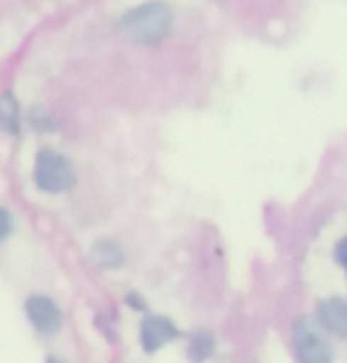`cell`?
<instances>
[{
    "label": "cell",
    "mask_w": 347,
    "mask_h": 363,
    "mask_svg": "<svg viewBox=\"0 0 347 363\" xmlns=\"http://www.w3.org/2000/svg\"><path fill=\"white\" fill-rule=\"evenodd\" d=\"M0 128L10 135L19 133V104L10 90L0 94Z\"/></svg>",
    "instance_id": "7"
},
{
    "label": "cell",
    "mask_w": 347,
    "mask_h": 363,
    "mask_svg": "<svg viewBox=\"0 0 347 363\" xmlns=\"http://www.w3.org/2000/svg\"><path fill=\"white\" fill-rule=\"evenodd\" d=\"M180 335L175 323L168 316H147L142 321V347L144 352H158L163 345L172 342Z\"/></svg>",
    "instance_id": "5"
},
{
    "label": "cell",
    "mask_w": 347,
    "mask_h": 363,
    "mask_svg": "<svg viewBox=\"0 0 347 363\" xmlns=\"http://www.w3.org/2000/svg\"><path fill=\"white\" fill-rule=\"evenodd\" d=\"M334 257H336V262L343 267V269H347V236L338 241L336 250H334Z\"/></svg>",
    "instance_id": "11"
},
{
    "label": "cell",
    "mask_w": 347,
    "mask_h": 363,
    "mask_svg": "<svg viewBox=\"0 0 347 363\" xmlns=\"http://www.w3.org/2000/svg\"><path fill=\"white\" fill-rule=\"evenodd\" d=\"M12 217H10V213H7L5 208H0V241H5L7 236L12 234Z\"/></svg>",
    "instance_id": "10"
},
{
    "label": "cell",
    "mask_w": 347,
    "mask_h": 363,
    "mask_svg": "<svg viewBox=\"0 0 347 363\" xmlns=\"http://www.w3.org/2000/svg\"><path fill=\"white\" fill-rule=\"evenodd\" d=\"M92 259L99 267H119L123 262V250L114 241H99L92 248Z\"/></svg>",
    "instance_id": "8"
},
{
    "label": "cell",
    "mask_w": 347,
    "mask_h": 363,
    "mask_svg": "<svg viewBox=\"0 0 347 363\" xmlns=\"http://www.w3.org/2000/svg\"><path fill=\"white\" fill-rule=\"evenodd\" d=\"M316 316H319L324 328L331 330L338 337L347 340V304L341 300V297H331V300L319 302Z\"/></svg>",
    "instance_id": "6"
},
{
    "label": "cell",
    "mask_w": 347,
    "mask_h": 363,
    "mask_svg": "<svg viewBox=\"0 0 347 363\" xmlns=\"http://www.w3.org/2000/svg\"><path fill=\"white\" fill-rule=\"evenodd\" d=\"M26 316L40 335H55L62 328V311L48 295H31L26 300Z\"/></svg>",
    "instance_id": "4"
},
{
    "label": "cell",
    "mask_w": 347,
    "mask_h": 363,
    "mask_svg": "<svg viewBox=\"0 0 347 363\" xmlns=\"http://www.w3.org/2000/svg\"><path fill=\"white\" fill-rule=\"evenodd\" d=\"M213 347H215L213 333H208V330H199L197 335L192 337V347H189V357H192V361H194V363L206 361L208 357H211Z\"/></svg>",
    "instance_id": "9"
},
{
    "label": "cell",
    "mask_w": 347,
    "mask_h": 363,
    "mask_svg": "<svg viewBox=\"0 0 347 363\" xmlns=\"http://www.w3.org/2000/svg\"><path fill=\"white\" fill-rule=\"evenodd\" d=\"M293 345L295 354H298L300 363H331L334 361V352L331 345L321 337L316 325L307 318H300L293 325Z\"/></svg>",
    "instance_id": "3"
},
{
    "label": "cell",
    "mask_w": 347,
    "mask_h": 363,
    "mask_svg": "<svg viewBox=\"0 0 347 363\" xmlns=\"http://www.w3.org/2000/svg\"><path fill=\"white\" fill-rule=\"evenodd\" d=\"M48 363H62V361H57V359H53V357H50V359H48Z\"/></svg>",
    "instance_id": "12"
},
{
    "label": "cell",
    "mask_w": 347,
    "mask_h": 363,
    "mask_svg": "<svg viewBox=\"0 0 347 363\" xmlns=\"http://www.w3.org/2000/svg\"><path fill=\"white\" fill-rule=\"evenodd\" d=\"M172 28V12L165 3H144L133 7L121 19V31L133 43L154 45L163 40Z\"/></svg>",
    "instance_id": "1"
},
{
    "label": "cell",
    "mask_w": 347,
    "mask_h": 363,
    "mask_svg": "<svg viewBox=\"0 0 347 363\" xmlns=\"http://www.w3.org/2000/svg\"><path fill=\"white\" fill-rule=\"evenodd\" d=\"M35 184L48 194H64L76 184V172L62 154L43 149L35 158Z\"/></svg>",
    "instance_id": "2"
}]
</instances>
